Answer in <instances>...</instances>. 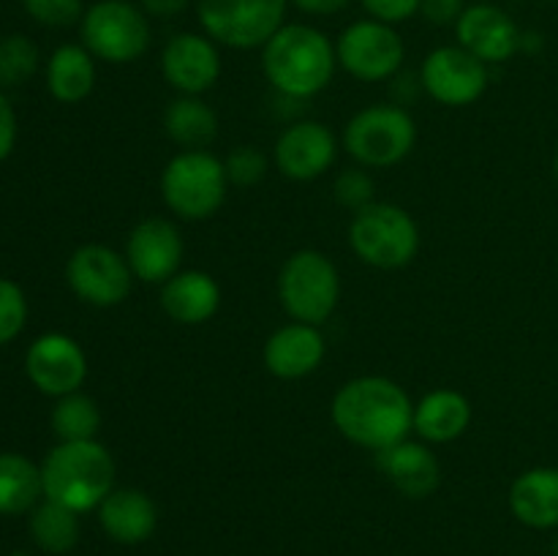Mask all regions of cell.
Instances as JSON below:
<instances>
[{
    "mask_svg": "<svg viewBox=\"0 0 558 556\" xmlns=\"http://www.w3.org/2000/svg\"><path fill=\"white\" fill-rule=\"evenodd\" d=\"M330 420L343 439L376 456L412 436L414 401L390 376H354L332 396Z\"/></svg>",
    "mask_w": 558,
    "mask_h": 556,
    "instance_id": "obj_1",
    "label": "cell"
},
{
    "mask_svg": "<svg viewBox=\"0 0 558 556\" xmlns=\"http://www.w3.org/2000/svg\"><path fill=\"white\" fill-rule=\"evenodd\" d=\"M336 44L314 25H283L262 47V71L272 90L289 101H308L336 76Z\"/></svg>",
    "mask_w": 558,
    "mask_h": 556,
    "instance_id": "obj_2",
    "label": "cell"
},
{
    "mask_svg": "<svg viewBox=\"0 0 558 556\" xmlns=\"http://www.w3.org/2000/svg\"><path fill=\"white\" fill-rule=\"evenodd\" d=\"M114 458L98 439L58 442L41 461L44 499L74 512L98 510L114 488Z\"/></svg>",
    "mask_w": 558,
    "mask_h": 556,
    "instance_id": "obj_3",
    "label": "cell"
},
{
    "mask_svg": "<svg viewBox=\"0 0 558 556\" xmlns=\"http://www.w3.org/2000/svg\"><path fill=\"white\" fill-rule=\"evenodd\" d=\"M417 145V123L401 104H371L347 120L341 150L357 167L392 169L407 161Z\"/></svg>",
    "mask_w": 558,
    "mask_h": 556,
    "instance_id": "obj_4",
    "label": "cell"
},
{
    "mask_svg": "<svg viewBox=\"0 0 558 556\" xmlns=\"http://www.w3.org/2000/svg\"><path fill=\"white\" fill-rule=\"evenodd\" d=\"M161 200L174 218L207 221L223 207L229 178L223 158L210 150H180L161 169Z\"/></svg>",
    "mask_w": 558,
    "mask_h": 556,
    "instance_id": "obj_5",
    "label": "cell"
},
{
    "mask_svg": "<svg viewBox=\"0 0 558 556\" xmlns=\"http://www.w3.org/2000/svg\"><path fill=\"white\" fill-rule=\"evenodd\" d=\"M349 249L374 270H401L420 251V227L407 207L396 202H371L352 213Z\"/></svg>",
    "mask_w": 558,
    "mask_h": 556,
    "instance_id": "obj_6",
    "label": "cell"
},
{
    "mask_svg": "<svg viewBox=\"0 0 558 556\" xmlns=\"http://www.w3.org/2000/svg\"><path fill=\"white\" fill-rule=\"evenodd\" d=\"M278 303L292 322L322 327L341 303V273L336 262L316 249H300L278 270Z\"/></svg>",
    "mask_w": 558,
    "mask_h": 556,
    "instance_id": "obj_7",
    "label": "cell"
},
{
    "mask_svg": "<svg viewBox=\"0 0 558 556\" xmlns=\"http://www.w3.org/2000/svg\"><path fill=\"white\" fill-rule=\"evenodd\" d=\"M82 47L96 60L125 65L140 60L150 47V20L142 5L129 0H98L80 20Z\"/></svg>",
    "mask_w": 558,
    "mask_h": 556,
    "instance_id": "obj_8",
    "label": "cell"
},
{
    "mask_svg": "<svg viewBox=\"0 0 558 556\" xmlns=\"http://www.w3.org/2000/svg\"><path fill=\"white\" fill-rule=\"evenodd\" d=\"M289 0H196L199 25L218 47L262 49L287 25Z\"/></svg>",
    "mask_w": 558,
    "mask_h": 556,
    "instance_id": "obj_9",
    "label": "cell"
},
{
    "mask_svg": "<svg viewBox=\"0 0 558 556\" xmlns=\"http://www.w3.org/2000/svg\"><path fill=\"white\" fill-rule=\"evenodd\" d=\"M338 69L357 82H392L403 69L407 47L396 25L379 20H357L336 41Z\"/></svg>",
    "mask_w": 558,
    "mask_h": 556,
    "instance_id": "obj_10",
    "label": "cell"
},
{
    "mask_svg": "<svg viewBox=\"0 0 558 556\" xmlns=\"http://www.w3.org/2000/svg\"><path fill=\"white\" fill-rule=\"evenodd\" d=\"M134 281L123 251L104 243L80 245L65 262V283L82 303L93 309H114L125 303Z\"/></svg>",
    "mask_w": 558,
    "mask_h": 556,
    "instance_id": "obj_11",
    "label": "cell"
},
{
    "mask_svg": "<svg viewBox=\"0 0 558 556\" xmlns=\"http://www.w3.org/2000/svg\"><path fill=\"white\" fill-rule=\"evenodd\" d=\"M488 69L490 65L466 52L461 44H447L425 55L417 76L425 96L447 109H463L485 96L490 82Z\"/></svg>",
    "mask_w": 558,
    "mask_h": 556,
    "instance_id": "obj_12",
    "label": "cell"
},
{
    "mask_svg": "<svg viewBox=\"0 0 558 556\" xmlns=\"http://www.w3.org/2000/svg\"><path fill=\"white\" fill-rule=\"evenodd\" d=\"M341 153V140L319 120H294L272 145V167L294 183H311L330 172Z\"/></svg>",
    "mask_w": 558,
    "mask_h": 556,
    "instance_id": "obj_13",
    "label": "cell"
},
{
    "mask_svg": "<svg viewBox=\"0 0 558 556\" xmlns=\"http://www.w3.org/2000/svg\"><path fill=\"white\" fill-rule=\"evenodd\" d=\"M123 254L136 281L161 287L174 273L183 270V232L172 218H142L125 238Z\"/></svg>",
    "mask_w": 558,
    "mask_h": 556,
    "instance_id": "obj_14",
    "label": "cell"
},
{
    "mask_svg": "<svg viewBox=\"0 0 558 556\" xmlns=\"http://www.w3.org/2000/svg\"><path fill=\"white\" fill-rule=\"evenodd\" d=\"M25 374L38 392L63 398L85 385L87 354L76 338L65 333H44L27 347Z\"/></svg>",
    "mask_w": 558,
    "mask_h": 556,
    "instance_id": "obj_15",
    "label": "cell"
},
{
    "mask_svg": "<svg viewBox=\"0 0 558 556\" xmlns=\"http://www.w3.org/2000/svg\"><path fill=\"white\" fill-rule=\"evenodd\" d=\"M158 65L178 96H205L221 80V49L207 33H178L163 44Z\"/></svg>",
    "mask_w": 558,
    "mask_h": 556,
    "instance_id": "obj_16",
    "label": "cell"
},
{
    "mask_svg": "<svg viewBox=\"0 0 558 556\" xmlns=\"http://www.w3.org/2000/svg\"><path fill=\"white\" fill-rule=\"evenodd\" d=\"M521 33L515 20L494 3L466 5L456 22L458 44L485 65H499L515 58L521 52Z\"/></svg>",
    "mask_w": 558,
    "mask_h": 556,
    "instance_id": "obj_17",
    "label": "cell"
},
{
    "mask_svg": "<svg viewBox=\"0 0 558 556\" xmlns=\"http://www.w3.org/2000/svg\"><path fill=\"white\" fill-rule=\"evenodd\" d=\"M327 358V338L322 327L287 322L267 336L262 347L265 368L281 382H298L316 374Z\"/></svg>",
    "mask_w": 558,
    "mask_h": 556,
    "instance_id": "obj_18",
    "label": "cell"
},
{
    "mask_svg": "<svg viewBox=\"0 0 558 556\" xmlns=\"http://www.w3.org/2000/svg\"><path fill=\"white\" fill-rule=\"evenodd\" d=\"M376 467L407 499H428L441 483V463L428 442L403 439L376 452Z\"/></svg>",
    "mask_w": 558,
    "mask_h": 556,
    "instance_id": "obj_19",
    "label": "cell"
},
{
    "mask_svg": "<svg viewBox=\"0 0 558 556\" xmlns=\"http://www.w3.org/2000/svg\"><path fill=\"white\" fill-rule=\"evenodd\" d=\"M161 311L183 327L210 322L221 309V283L207 270H180L161 283Z\"/></svg>",
    "mask_w": 558,
    "mask_h": 556,
    "instance_id": "obj_20",
    "label": "cell"
},
{
    "mask_svg": "<svg viewBox=\"0 0 558 556\" xmlns=\"http://www.w3.org/2000/svg\"><path fill=\"white\" fill-rule=\"evenodd\" d=\"M474 418L472 401L456 387H434L414 401L412 434L428 445H450L461 439Z\"/></svg>",
    "mask_w": 558,
    "mask_h": 556,
    "instance_id": "obj_21",
    "label": "cell"
},
{
    "mask_svg": "<svg viewBox=\"0 0 558 556\" xmlns=\"http://www.w3.org/2000/svg\"><path fill=\"white\" fill-rule=\"evenodd\" d=\"M98 523L104 534L120 545H140L156 534L158 507L142 488H118L98 505Z\"/></svg>",
    "mask_w": 558,
    "mask_h": 556,
    "instance_id": "obj_22",
    "label": "cell"
},
{
    "mask_svg": "<svg viewBox=\"0 0 558 556\" xmlns=\"http://www.w3.org/2000/svg\"><path fill=\"white\" fill-rule=\"evenodd\" d=\"M507 505L523 527L558 529V467H532L518 474Z\"/></svg>",
    "mask_w": 558,
    "mask_h": 556,
    "instance_id": "obj_23",
    "label": "cell"
},
{
    "mask_svg": "<svg viewBox=\"0 0 558 556\" xmlns=\"http://www.w3.org/2000/svg\"><path fill=\"white\" fill-rule=\"evenodd\" d=\"M98 80L96 58L82 44H63L47 60V90L60 104H82Z\"/></svg>",
    "mask_w": 558,
    "mask_h": 556,
    "instance_id": "obj_24",
    "label": "cell"
},
{
    "mask_svg": "<svg viewBox=\"0 0 558 556\" xmlns=\"http://www.w3.org/2000/svg\"><path fill=\"white\" fill-rule=\"evenodd\" d=\"M163 134L180 150H207L218 136V114L202 96H178L163 109Z\"/></svg>",
    "mask_w": 558,
    "mask_h": 556,
    "instance_id": "obj_25",
    "label": "cell"
},
{
    "mask_svg": "<svg viewBox=\"0 0 558 556\" xmlns=\"http://www.w3.org/2000/svg\"><path fill=\"white\" fill-rule=\"evenodd\" d=\"M41 499V467L22 452H0V516L31 512Z\"/></svg>",
    "mask_w": 558,
    "mask_h": 556,
    "instance_id": "obj_26",
    "label": "cell"
},
{
    "mask_svg": "<svg viewBox=\"0 0 558 556\" xmlns=\"http://www.w3.org/2000/svg\"><path fill=\"white\" fill-rule=\"evenodd\" d=\"M80 512L69 510L58 501L41 499L31 510V537L47 554H69L80 543Z\"/></svg>",
    "mask_w": 558,
    "mask_h": 556,
    "instance_id": "obj_27",
    "label": "cell"
},
{
    "mask_svg": "<svg viewBox=\"0 0 558 556\" xmlns=\"http://www.w3.org/2000/svg\"><path fill=\"white\" fill-rule=\"evenodd\" d=\"M101 409L87 392L76 390L63 398H54L49 425H52L58 442H87L98 439L101 431Z\"/></svg>",
    "mask_w": 558,
    "mask_h": 556,
    "instance_id": "obj_28",
    "label": "cell"
},
{
    "mask_svg": "<svg viewBox=\"0 0 558 556\" xmlns=\"http://www.w3.org/2000/svg\"><path fill=\"white\" fill-rule=\"evenodd\" d=\"M41 55L33 38L22 33L0 38V87H20L38 71Z\"/></svg>",
    "mask_w": 558,
    "mask_h": 556,
    "instance_id": "obj_29",
    "label": "cell"
},
{
    "mask_svg": "<svg viewBox=\"0 0 558 556\" xmlns=\"http://www.w3.org/2000/svg\"><path fill=\"white\" fill-rule=\"evenodd\" d=\"M332 196L343 210L357 213L368 207L371 202H376V183L371 178V169L357 167V164L341 169L332 180Z\"/></svg>",
    "mask_w": 558,
    "mask_h": 556,
    "instance_id": "obj_30",
    "label": "cell"
},
{
    "mask_svg": "<svg viewBox=\"0 0 558 556\" xmlns=\"http://www.w3.org/2000/svg\"><path fill=\"white\" fill-rule=\"evenodd\" d=\"M272 158H267L265 153L256 150L254 145H240L223 158V167H227L229 185H238V189H254L270 172Z\"/></svg>",
    "mask_w": 558,
    "mask_h": 556,
    "instance_id": "obj_31",
    "label": "cell"
},
{
    "mask_svg": "<svg viewBox=\"0 0 558 556\" xmlns=\"http://www.w3.org/2000/svg\"><path fill=\"white\" fill-rule=\"evenodd\" d=\"M27 322V298L11 278H0V347L14 341Z\"/></svg>",
    "mask_w": 558,
    "mask_h": 556,
    "instance_id": "obj_32",
    "label": "cell"
},
{
    "mask_svg": "<svg viewBox=\"0 0 558 556\" xmlns=\"http://www.w3.org/2000/svg\"><path fill=\"white\" fill-rule=\"evenodd\" d=\"M31 20L47 27H69L82 20L85 5L82 0H22Z\"/></svg>",
    "mask_w": 558,
    "mask_h": 556,
    "instance_id": "obj_33",
    "label": "cell"
},
{
    "mask_svg": "<svg viewBox=\"0 0 558 556\" xmlns=\"http://www.w3.org/2000/svg\"><path fill=\"white\" fill-rule=\"evenodd\" d=\"M371 20L387 22V25H401L420 14V0H360Z\"/></svg>",
    "mask_w": 558,
    "mask_h": 556,
    "instance_id": "obj_34",
    "label": "cell"
},
{
    "mask_svg": "<svg viewBox=\"0 0 558 556\" xmlns=\"http://www.w3.org/2000/svg\"><path fill=\"white\" fill-rule=\"evenodd\" d=\"M463 0H420V14L430 22V25H456L463 14Z\"/></svg>",
    "mask_w": 558,
    "mask_h": 556,
    "instance_id": "obj_35",
    "label": "cell"
},
{
    "mask_svg": "<svg viewBox=\"0 0 558 556\" xmlns=\"http://www.w3.org/2000/svg\"><path fill=\"white\" fill-rule=\"evenodd\" d=\"M14 145H16V112L14 107H11L9 96L0 90V161H5V158L14 153Z\"/></svg>",
    "mask_w": 558,
    "mask_h": 556,
    "instance_id": "obj_36",
    "label": "cell"
},
{
    "mask_svg": "<svg viewBox=\"0 0 558 556\" xmlns=\"http://www.w3.org/2000/svg\"><path fill=\"white\" fill-rule=\"evenodd\" d=\"M294 9H300L303 14L311 16H332V14H341L352 0H289Z\"/></svg>",
    "mask_w": 558,
    "mask_h": 556,
    "instance_id": "obj_37",
    "label": "cell"
},
{
    "mask_svg": "<svg viewBox=\"0 0 558 556\" xmlns=\"http://www.w3.org/2000/svg\"><path fill=\"white\" fill-rule=\"evenodd\" d=\"M191 0H140L142 9L147 11V16H158V20H169V16H178L189 9Z\"/></svg>",
    "mask_w": 558,
    "mask_h": 556,
    "instance_id": "obj_38",
    "label": "cell"
},
{
    "mask_svg": "<svg viewBox=\"0 0 558 556\" xmlns=\"http://www.w3.org/2000/svg\"><path fill=\"white\" fill-rule=\"evenodd\" d=\"M539 47H543V36H539V33H521V52H537Z\"/></svg>",
    "mask_w": 558,
    "mask_h": 556,
    "instance_id": "obj_39",
    "label": "cell"
},
{
    "mask_svg": "<svg viewBox=\"0 0 558 556\" xmlns=\"http://www.w3.org/2000/svg\"><path fill=\"white\" fill-rule=\"evenodd\" d=\"M554 174H556V180H558V150H556V156H554Z\"/></svg>",
    "mask_w": 558,
    "mask_h": 556,
    "instance_id": "obj_40",
    "label": "cell"
},
{
    "mask_svg": "<svg viewBox=\"0 0 558 556\" xmlns=\"http://www.w3.org/2000/svg\"><path fill=\"white\" fill-rule=\"evenodd\" d=\"M9 556H31V554H25V551H11Z\"/></svg>",
    "mask_w": 558,
    "mask_h": 556,
    "instance_id": "obj_41",
    "label": "cell"
},
{
    "mask_svg": "<svg viewBox=\"0 0 558 556\" xmlns=\"http://www.w3.org/2000/svg\"><path fill=\"white\" fill-rule=\"evenodd\" d=\"M550 556H558V537H556V543H554V551H550Z\"/></svg>",
    "mask_w": 558,
    "mask_h": 556,
    "instance_id": "obj_42",
    "label": "cell"
},
{
    "mask_svg": "<svg viewBox=\"0 0 558 556\" xmlns=\"http://www.w3.org/2000/svg\"><path fill=\"white\" fill-rule=\"evenodd\" d=\"M550 3H558V0H550Z\"/></svg>",
    "mask_w": 558,
    "mask_h": 556,
    "instance_id": "obj_43",
    "label": "cell"
}]
</instances>
